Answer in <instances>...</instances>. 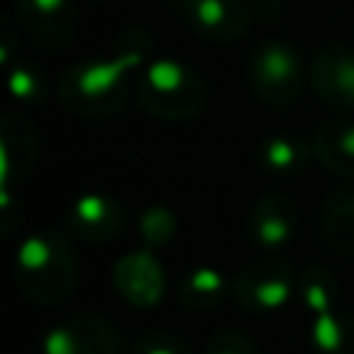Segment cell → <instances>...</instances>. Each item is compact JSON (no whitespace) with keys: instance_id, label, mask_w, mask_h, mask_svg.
I'll return each mask as SVG.
<instances>
[{"instance_id":"6da1fadb","label":"cell","mask_w":354,"mask_h":354,"mask_svg":"<svg viewBox=\"0 0 354 354\" xmlns=\"http://www.w3.org/2000/svg\"><path fill=\"white\" fill-rule=\"evenodd\" d=\"M149 33L130 28L116 39L113 55L72 64L61 83L58 100L66 113L80 119H105L127 102L141 66L149 61Z\"/></svg>"},{"instance_id":"7a4b0ae2","label":"cell","mask_w":354,"mask_h":354,"mask_svg":"<svg viewBox=\"0 0 354 354\" xmlns=\"http://www.w3.org/2000/svg\"><path fill=\"white\" fill-rule=\"evenodd\" d=\"M19 290L44 307L66 301L77 282V260L69 238L61 230H36L22 238L14 254Z\"/></svg>"},{"instance_id":"3957f363","label":"cell","mask_w":354,"mask_h":354,"mask_svg":"<svg viewBox=\"0 0 354 354\" xmlns=\"http://www.w3.org/2000/svg\"><path fill=\"white\" fill-rule=\"evenodd\" d=\"M141 111L163 122H185L207 105L205 77L177 58H149L133 86Z\"/></svg>"},{"instance_id":"277c9868","label":"cell","mask_w":354,"mask_h":354,"mask_svg":"<svg viewBox=\"0 0 354 354\" xmlns=\"http://www.w3.org/2000/svg\"><path fill=\"white\" fill-rule=\"evenodd\" d=\"M246 83L260 102L285 108L301 97L307 86V69L293 44L282 39H266L249 50Z\"/></svg>"},{"instance_id":"5b68a950","label":"cell","mask_w":354,"mask_h":354,"mask_svg":"<svg viewBox=\"0 0 354 354\" xmlns=\"http://www.w3.org/2000/svg\"><path fill=\"white\" fill-rule=\"evenodd\" d=\"M299 285V277L293 268L279 260V257H263L249 263L232 282H230V296L235 304L246 313H277L282 310L293 290Z\"/></svg>"},{"instance_id":"8992f818","label":"cell","mask_w":354,"mask_h":354,"mask_svg":"<svg viewBox=\"0 0 354 354\" xmlns=\"http://www.w3.org/2000/svg\"><path fill=\"white\" fill-rule=\"evenodd\" d=\"M14 17L25 36L47 53L64 50L77 28L75 0H14Z\"/></svg>"},{"instance_id":"52a82bcc","label":"cell","mask_w":354,"mask_h":354,"mask_svg":"<svg viewBox=\"0 0 354 354\" xmlns=\"http://www.w3.org/2000/svg\"><path fill=\"white\" fill-rule=\"evenodd\" d=\"M41 354H122V337L102 315H72L44 332Z\"/></svg>"},{"instance_id":"ba28073f","label":"cell","mask_w":354,"mask_h":354,"mask_svg":"<svg viewBox=\"0 0 354 354\" xmlns=\"http://www.w3.org/2000/svg\"><path fill=\"white\" fill-rule=\"evenodd\" d=\"M64 218H66V230L86 243H108L127 224V213H124L122 202L116 196L100 194V191L75 196L69 202Z\"/></svg>"},{"instance_id":"9c48e42d","label":"cell","mask_w":354,"mask_h":354,"mask_svg":"<svg viewBox=\"0 0 354 354\" xmlns=\"http://www.w3.org/2000/svg\"><path fill=\"white\" fill-rule=\"evenodd\" d=\"M310 88L324 105L354 111V47L329 44L318 50L310 64Z\"/></svg>"},{"instance_id":"30bf717a","label":"cell","mask_w":354,"mask_h":354,"mask_svg":"<svg viewBox=\"0 0 354 354\" xmlns=\"http://www.w3.org/2000/svg\"><path fill=\"white\" fill-rule=\"evenodd\" d=\"M180 14L196 36L221 44L241 39L254 19L249 0H191Z\"/></svg>"},{"instance_id":"8fae6325","label":"cell","mask_w":354,"mask_h":354,"mask_svg":"<svg viewBox=\"0 0 354 354\" xmlns=\"http://www.w3.org/2000/svg\"><path fill=\"white\" fill-rule=\"evenodd\" d=\"M39 158V133L30 119L19 111H6L0 116V163L3 180L0 194H11L14 183H22Z\"/></svg>"},{"instance_id":"7c38bea8","label":"cell","mask_w":354,"mask_h":354,"mask_svg":"<svg viewBox=\"0 0 354 354\" xmlns=\"http://www.w3.org/2000/svg\"><path fill=\"white\" fill-rule=\"evenodd\" d=\"M113 285L133 307H155L166 293V277L152 249H138L113 263Z\"/></svg>"},{"instance_id":"4fadbf2b","label":"cell","mask_w":354,"mask_h":354,"mask_svg":"<svg viewBox=\"0 0 354 354\" xmlns=\"http://www.w3.org/2000/svg\"><path fill=\"white\" fill-rule=\"evenodd\" d=\"M296 224H299L296 205L282 194H266L249 207L246 235L257 249L279 252L293 241Z\"/></svg>"},{"instance_id":"5bb4252c","label":"cell","mask_w":354,"mask_h":354,"mask_svg":"<svg viewBox=\"0 0 354 354\" xmlns=\"http://www.w3.org/2000/svg\"><path fill=\"white\" fill-rule=\"evenodd\" d=\"M313 160L321 163L326 171L354 180V119L351 116H332L315 127L310 136Z\"/></svg>"},{"instance_id":"9a60e30c","label":"cell","mask_w":354,"mask_h":354,"mask_svg":"<svg viewBox=\"0 0 354 354\" xmlns=\"http://www.w3.org/2000/svg\"><path fill=\"white\" fill-rule=\"evenodd\" d=\"M313 158L310 141L296 133H274L260 144V169L277 180L296 177Z\"/></svg>"},{"instance_id":"2e32d148","label":"cell","mask_w":354,"mask_h":354,"mask_svg":"<svg viewBox=\"0 0 354 354\" xmlns=\"http://www.w3.org/2000/svg\"><path fill=\"white\" fill-rule=\"evenodd\" d=\"M321 230L335 252L354 257V188H340L329 194L321 213Z\"/></svg>"},{"instance_id":"e0dca14e","label":"cell","mask_w":354,"mask_h":354,"mask_svg":"<svg viewBox=\"0 0 354 354\" xmlns=\"http://www.w3.org/2000/svg\"><path fill=\"white\" fill-rule=\"evenodd\" d=\"M230 285L224 279V274L213 266H196L191 268L180 285H177V296L180 301L188 307V310H199V313H207V310H216L224 296H227Z\"/></svg>"},{"instance_id":"ac0fdd59","label":"cell","mask_w":354,"mask_h":354,"mask_svg":"<svg viewBox=\"0 0 354 354\" xmlns=\"http://www.w3.org/2000/svg\"><path fill=\"white\" fill-rule=\"evenodd\" d=\"M310 343L315 354H354V315L337 307L313 315Z\"/></svg>"},{"instance_id":"d6986e66","label":"cell","mask_w":354,"mask_h":354,"mask_svg":"<svg viewBox=\"0 0 354 354\" xmlns=\"http://www.w3.org/2000/svg\"><path fill=\"white\" fill-rule=\"evenodd\" d=\"M6 69H8V94L14 102H19L22 108H39L47 100L50 83L47 75L39 69V64L19 61Z\"/></svg>"},{"instance_id":"ffe728a7","label":"cell","mask_w":354,"mask_h":354,"mask_svg":"<svg viewBox=\"0 0 354 354\" xmlns=\"http://www.w3.org/2000/svg\"><path fill=\"white\" fill-rule=\"evenodd\" d=\"M296 293L304 304L307 313L318 315V313H326L335 307V293H337V285H335V277L321 268V266H310L299 274V285H296Z\"/></svg>"},{"instance_id":"44dd1931","label":"cell","mask_w":354,"mask_h":354,"mask_svg":"<svg viewBox=\"0 0 354 354\" xmlns=\"http://www.w3.org/2000/svg\"><path fill=\"white\" fill-rule=\"evenodd\" d=\"M138 235L144 241L147 249H158V246H166L174 235H177V218L169 207H160V205H152L141 213L138 218Z\"/></svg>"},{"instance_id":"7402d4cb","label":"cell","mask_w":354,"mask_h":354,"mask_svg":"<svg viewBox=\"0 0 354 354\" xmlns=\"http://www.w3.org/2000/svg\"><path fill=\"white\" fill-rule=\"evenodd\" d=\"M130 354H191V348L169 332H144L136 337Z\"/></svg>"},{"instance_id":"603a6c76","label":"cell","mask_w":354,"mask_h":354,"mask_svg":"<svg viewBox=\"0 0 354 354\" xmlns=\"http://www.w3.org/2000/svg\"><path fill=\"white\" fill-rule=\"evenodd\" d=\"M205 354H260V348L246 335H241L235 329H224L207 340Z\"/></svg>"},{"instance_id":"cb8c5ba5","label":"cell","mask_w":354,"mask_h":354,"mask_svg":"<svg viewBox=\"0 0 354 354\" xmlns=\"http://www.w3.org/2000/svg\"><path fill=\"white\" fill-rule=\"evenodd\" d=\"M249 6L254 11V17H274L279 0H249Z\"/></svg>"},{"instance_id":"d4e9b609","label":"cell","mask_w":354,"mask_h":354,"mask_svg":"<svg viewBox=\"0 0 354 354\" xmlns=\"http://www.w3.org/2000/svg\"><path fill=\"white\" fill-rule=\"evenodd\" d=\"M188 3H191V0H174V6H177V8H183V6H188Z\"/></svg>"}]
</instances>
